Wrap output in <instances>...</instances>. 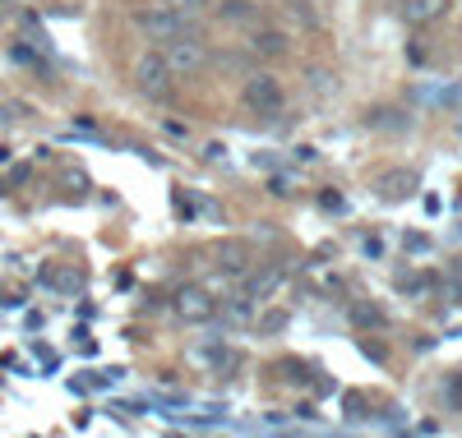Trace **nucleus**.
I'll return each instance as SVG.
<instances>
[{
    "instance_id": "39448f33",
    "label": "nucleus",
    "mask_w": 462,
    "mask_h": 438,
    "mask_svg": "<svg viewBox=\"0 0 462 438\" xmlns=\"http://www.w3.org/2000/svg\"><path fill=\"white\" fill-rule=\"evenodd\" d=\"M171 314L180 318V324H189V328H204V324H213V318L222 314V300L208 287H199V282H185L171 296Z\"/></svg>"
},
{
    "instance_id": "1a4fd4ad",
    "label": "nucleus",
    "mask_w": 462,
    "mask_h": 438,
    "mask_svg": "<svg viewBox=\"0 0 462 438\" xmlns=\"http://www.w3.org/2000/svg\"><path fill=\"white\" fill-rule=\"evenodd\" d=\"M217 19L231 23V28H254L259 23V0H222Z\"/></svg>"
},
{
    "instance_id": "ddd939ff",
    "label": "nucleus",
    "mask_w": 462,
    "mask_h": 438,
    "mask_svg": "<svg viewBox=\"0 0 462 438\" xmlns=\"http://www.w3.org/2000/svg\"><path fill=\"white\" fill-rule=\"evenodd\" d=\"M379 185H383V189H379L383 198H402V194H407V185H416V176H411V171H398V176H383Z\"/></svg>"
},
{
    "instance_id": "20e7f679",
    "label": "nucleus",
    "mask_w": 462,
    "mask_h": 438,
    "mask_svg": "<svg viewBox=\"0 0 462 438\" xmlns=\"http://www.w3.org/2000/svg\"><path fill=\"white\" fill-rule=\"evenodd\" d=\"M134 28L148 37L152 47H162V42H171V37H180V32H195L199 23L189 14H180V10H171V5H162V0H152V5H143L134 14Z\"/></svg>"
},
{
    "instance_id": "4468645a",
    "label": "nucleus",
    "mask_w": 462,
    "mask_h": 438,
    "mask_svg": "<svg viewBox=\"0 0 462 438\" xmlns=\"http://www.w3.org/2000/svg\"><path fill=\"white\" fill-rule=\"evenodd\" d=\"M162 5H171V10H180V14H189V19H199L208 0H162Z\"/></svg>"
},
{
    "instance_id": "f03ea898",
    "label": "nucleus",
    "mask_w": 462,
    "mask_h": 438,
    "mask_svg": "<svg viewBox=\"0 0 462 438\" xmlns=\"http://www.w3.org/2000/svg\"><path fill=\"white\" fill-rule=\"evenodd\" d=\"M158 51L167 56V65H171L176 78H199L213 65V47H208V37H199V28L171 37V42H162Z\"/></svg>"
},
{
    "instance_id": "423d86ee",
    "label": "nucleus",
    "mask_w": 462,
    "mask_h": 438,
    "mask_svg": "<svg viewBox=\"0 0 462 438\" xmlns=\"http://www.w3.org/2000/svg\"><path fill=\"white\" fill-rule=\"evenodd\" d=\"M448 5L453 0H398V14L411 28H430V23H439L448 14Z\"/></svg>"
},
{
    "instance_id": "9d476101",
    "label": "nucleus",
    "mask_w": 462,
    "mask_h": 438,
    "mask_svg": "<svg viewBox=\"0 0 462 438\" xmlns=\"http://www.w3.org/2000/svg\"><path fill=\"white\" fill-rule=\"evenodd\" d=\"M217 268H222V272H231V277H250V250H245L241 241L217 245Z\"/></svg>"
},
{
    "instance_id": "0eeeda50",
    "label": "nucleus",
    "mask_w": 462,
    "mask_h": 438,
    "mask_svg": "<svg viewBox=\"0 0 462 438\" xmlns=\"http://www.w3.org/2000/svg\"><path fill=\"white\" fill-rule=\"evenodd\" d=\"M245 51L259 60H278V56H287V32L282 28H250Z\"/></svg>"
},
{
    "instance_id": "6e6552de",
    "label": "nucleus",
    "mask_w": 462,
    "mask_h": 438,
    "mask_svg": "<svg viewBox=\"0 0 462 438\" xmlns=\"http://www.w3.org/2000/svg\"><path fill=\"white\" fill-rule=\"evenodd\" d=\"M282 282H287V268H282V263L259 268V272H250V277H245V296L263 305V300H273V296L282 291Z\"/></svg>"
},
{
    "instance_id": "2eb2a0df",
    "label": "nucleus",
    "mask_w": 462,
    "mask_h": 438,
    "mask_svg": "<svg viewBox=\"0 0 462 438\" xmlns=\"http://www.w3.org/2000/svg\"><path fill=\"white\" fill-rule=\"evenodd\" d=\"M448 277H453V282L462 287V259H453V268H448Z\"/></svg>"
},
{
    "instance_id": "f8f14e48",
    "label": "nucleus",
    "mask_w": 462,
    "mask_h": 438,
    "mask_svg": "<svg viewBox=\"0 0 462 438\" xmlns=\"http://www.w3.org/2000/svg\"><path fill=\"white\" fill-rule=\"evenodd\" d=\"M254 305H259V300H250V296L241 291V296H231V300H226L222 314L231 318V324H254Z\"/></svg>"
},
{
    "instance_id": "7ed1b4c3",
    "label": "nucleus",
    "mask_w": 462,
    "mask_h": 438,
    "mask_svg": "<svg viewBox=\"0 0 462 438\" xmlns=\"http://www.w3.org/2000/svg\"><path fill=\"white\" fill-rule=\"evenodd\" d=\"M130 84H134V93L148 97V102H167L176 74H171V65H167V56H162L158 47H148V51L134 56V65H130Z\"/></svg>"
},
{
    "instance_id": "f257e3e1",
    "label": "nucleus",
    "mask_w": 462,
    "mask_h": 438,
    "mask_svg": "<svg viewBox=\"0 0 462 438\" xmlns=\"http://www.w3.org/2000/svg\"><path fill=\"white\" fill-rule=\"evenodd\" d=\"M241 102H245V111L263 115V121H273V115L287 111V84H282L273 69H250L245 84H241Z\"/></svg>"
},
{
    "instance_id": "9b49d317",
    "label": "nucleus",
    "mask_w": 462,
    "mask_h": 438,
    "mask_svg": "<svg viewBox=\"0 0 462 438\" xmlns=\"http://www.w3.org/2000/svg\"><path fill=\"white\" fill-rule=\"evenodd\" d=\"M346 314H352V324H356V328H383V324H389V318H383V309L370 305V300H356Z\"/></svg>"
}]
</instances>
